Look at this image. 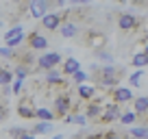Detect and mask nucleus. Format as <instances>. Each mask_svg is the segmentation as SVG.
<instances>
[{"instance_id": "obj_22", "label": "nucleus", "mask_w": 148, "mask_h": 139, "mask_svg": "<svg viewBox=\"0 0 148 139\" xmlns=\"http://www.w3.org/2000/svg\"><path fill=\"white\" fill-rule=\"evenodd\" d=\"M142 76H144L142 67H137V72H135V74H131V76H129V83L133 85V87H139V83H142Z\"/></svg>"}, {"instance_id": "obj_18", "label": "nucleus", "mask_w": 148, "mask_h": 139, "mask_svg": "<svg viewBox=\"0 0 148 139\" xmlns=\"http://www.w3.org/2000/svg\"><path fill=\"white\" fill-rule=\"evenodd\" d=\"M35 120H48V122H52V120H55V111H50V109H46V107H37L35 109Z\"/></svg>"}, {"instance_id": "obj_28", "label": "nucleus", "mask_w": 148, "mask_h": 139, "mask_svg": "<svg viewBox=\"0 0 148 139\" xmlns=\"http://www.w3.org/2000/svg\"><path fill=\"white\" fill-rule=\"evenodd\" d=\"M11 93H22V80L15 78V83L11 80Z\"/></svg>"}, {"instance_id": "obj_20", "label": "nucleus", "mask_w": 148, "mask_h": 139, "mask_svg": "<svg viewBox=\"0 0 148 139\" xmlns=\"http://www.w3.org/2000/svg\"><path fill=\"white\" fill-rule=\"evenodd\" d=\"M9 135H11V137H24V139L35 137L31 130H24V128H20V126H15V128H9Z\"/></svg>"}, {"instance_id": "obj_1", "label": "nucleus", "mask_w": 148, "mask_h": 139, "mask_svg": "<svg viewBox=\"0 0 148 139\" xmlns=\"http://www.w3.org/2000/svg\"><path fill=\"white\" fill-rule=\"evenodd\" d=\"M83 46L85 48H89V50H100V48H105V44H107V35L102 31H96V28H87V31L83 33Z\"/></svg>"}, {"instance_id": "obj_4", "label": "nucleus", "mask_w": 148, "mask_h": 139, "mask_svg": "<svg viewBox=\"0 0 148 139\" xmlns=\"http://www.w3.org/2000/svg\"><path fill=\"white\" fill-rule=\"evenodd\" d=\"M61 65V55L59 52H46L37 59V72H46L50 67H59Z\"/></svg>"}, {"instance_id": "obj_26", "label": "nucleus", "mask_w": 148, "mask_h": 139, "mask_svg": "<svg viewBox=\"0 0 148 139\" xmlns=\"http://www.w3.org/2000/svg\"><path fill=\"white\" fill-rule=\"evenodd\" d=\"M0 57H2V59H13L15 57V48H9V46L0 48Z\"/></svg>"}, {"instance_id": "obj_3", "label": "nucleus", "mask_w": 148, "mask_h": 139, "mask_svg": "<svg viewBox=\"0 0 148 139\" xmlns=\"http://www.w3.org/2000/svg\"><path fill=\"white\" fill-rule=\"evenodd\" d=\"M72 104H74V102H72V96H70V89H68V91L63 89V91L55 98V117L61 120V117L72 109Z\"/></svg>"}, {"instance_id": "obj_16", "label": "nucleus", "mask_w": 148, "mask_h": 139, "mask_svg": "<svg viewBox=\"0 0 148 139\" xmlns=\"http://www.w3.org/2000/svg\"><path fill=\"white\" fill-rule=\"evenodd\" d=\"M50 130H52V124H50L48 120H37V124L33 126L31 133H33V135H48Z\"/></svg>"}, {"instance_id": "obj_23", "label": "nucleus", "mask_w": 148, "mask_h": 139, "mask_svg": "<svg viewBox=\"0 0 148 139\" xmlns=\"http://www.w3.org/2000/svg\"><path fill=\"white\" fill-rule=\"evenodd\" d=\"M129 135L131 137H148V130H146V126H135V128L129 130Z\"/></svg>"}, {"instance_id": "obj_10", "label": "nucleus", "mask_w": 148, "mask_h": 139, "mask_svg": "<svg viewBox=\"0 0 148 139\" xmlns=\"http://www.w3.org/2000/svg\"><path fill=\"white\" fill-rule=\"evenodd\" d=\"M5 42H7V46H9V48H18L20 44H24V31H22V26H20V24L7 31Z\"/></svg>"}, {"instance_id": "obj_29", "label": "nucleus", "mask_w": 148, "mask_h": 139, "mask_svg": "<svg viewBox=\"0 0 148 139\" xmlns=\"http://www.w3.org/2000/svg\"><path fill=\"white\" fill-rule=\"evenodd\" d=\"M11 2H13V5L18 7V5H24V2H26V0H11Z\"/></svg>"}, {"instance_id": "obj_14", "label": "nucleus", "mask_w": 148, "mask_h": 139, "mask_svg": "<svg viewBox=\"0 0 148 139\" xmlns=\"http://www.w3.org/2000/svg\"><path fill=\"white\" fill-rule=\"evenodd\" d=\"M76 70H81V63L74 59V57H68V59L61 63V74L63 76H72Z\"/></svg>"}, {"instance_id": "obj_6", "label": "nucleus", "mask_w": 148, "mask_h": 139, "mask_svg": "<svg viewBox=\"0 0 148 139\" xmlns=\"http://www.w3.org/2000/svg\"><path fill=\"white\" fill-rule=\"evenodd\" d=\"M35 104H33V98H22L15 107V113H18L22 120H35Z\"/></svg>"}, {"instance_id": "obj_12", "label": "nucleus", "mask_w": 148, "mask_h": 139, "mask_svg": "<svg viewBox=\"0 0 148 139\" xmlns=\"http://www.w3.org/2000/svg\"><path fill=\"white\" fill-rule=\"evenodd\" d=\"M96 93H98V87H96V85L79 83V87H76V96H79L81 100H89V98H94Z\"/></svg>"}, {"instance_id": "obj_11", "label": "nucleus", "mask_w": 148, "mask_h": 139, "mask_svg": "<svg viewBox=\"0 0 148 139\" xmlns=\"http://www.w3.org/2000/svg\"><path fill=\"white\" fill-rule=\"evenodd\" d=\"M42 28H46V31H57L59 28V24H61V15H59V11H46V13L42 15Z\"/></svg>"}, {"instance_id": "obj_13", "label": "nucleus", "mask_w": 148, "mask_h": 139, "mask_svg": "<svg viewBox=\"0 0 148 139\" xmlns=\"http://www.w3.org/2000/svg\"><path fill=\"white\" fill-rule=\"evenodd\" d=\"M57 31H59L61 37H65V39H72V37L79 35V26H76V22H61Z\"/></svg>"}, {"instance_id": "obj_30", "label": "nucleus", "mask_w": 148, "mask_h": 139, "mask_svg": "<svg viewBox=\"0 0 148 139\" xmlns=\"http://www.w3.org/2000/svg\"><path fill=\"white\" fill-rule=\"evenodd\" d=\"M118 2H124V0H118Z\"/></svg>"}, {"instance_id": "obj_15", "label": "nucleus", "mask_w": 148, "mask_h": 139, "mask_svg": "<svg viewBox=\"0 0 148 139\" xmlns=\"http://www.w3.org/2000/svg\"><path fill=\"white\" fill-rule=\"evenodd\" d=\"M11 72H13V78L24 80V78H26V76L33 72V67H31V65H24V63H15V67L11 70Z\"/></svg>"}, {"instance_id": "obj_2", "label": "nucleus", "mask_w": 148, "mask_h": 139, "mask_svg": "<svg viewBox=\"0 0 148 139\" xmlns=\"http://www.w3.org/2000/svg\"><path fill=\"white\" fill-rule=\"evenodd\" d=\"M120 113H122V104L111 100L102 107L100 115H98V122H100V124H111V122H116L118 117H120Z\"/></svg>"}, {"instance_id": "obj_17", "label": "nucleus", "mask_w": 148, "mask_h": 139, "mask_svg": "<svg viewBox=\"0 0 148 139\" xmlns=\"http://www.w3.org/2000/svg\"><path fill=\"white\" fill-rule=\"evenodd\" d=\"M131 65H133V67H146L148 65V55L146 52H135V55L131 57Z\"/></svg>"}, {"instance_id": "obj_7", "label": "nucleus", "mask_w": 148, "mask_h": 139, "mask_svg": "<svg viewBox=\"0 0 148 139\" xmlns=\"http://www.w3.org/2000/svg\"><path fill=\"white\" fill-rule=\"evenodd\" d=\"M109 96L113 102H120V104H126V102L133 100V91H131L129 87H120V85H116V87L109 89Z\"/></svg>"}, {"instance_id": "obj_8", "label": "nucleus", "mask_w": 148, "mask_h": 139, "mask_svg": "<svg viewBox=\"0 0 148 139\" xmlns=\"http://www.w3.org/2000/svg\"><path fill=\"white\" fill-rule=\"evenodd\" d=\"M102 100L100 98H89V100H85V117L87 120H98V115H100V111H102Z\"/></svg>"}, {"instance_id": "obj_31", "label": "nucleus", "mask_w": 148, "mask_h": 139, "mask_svg": "<svg viewBox=\"0 0 148 139\" xmlns=\"http://www.w3.org/2000/svg\"><path fill=\"white\" fill-rule=\"evenodd\" d=\"M146 130H148V128H146Z\"/></svg>"}, {"instance_id": "obj_25", "label": "nucleus", "mask_w": 148, "mask_h": 139, "mask_svg": "<svg viewBox=\"0 0 148 139\" xmlns=\"http://www.w3.org/2000/svg\"><path fill=\"white\" fill-rule=\"evenodd\" d=\"M96 57H98V59H100V61H105V63H113V57H111L109 52L105 50V48H100V50H96Z\"/></svg>"}, {"instance_id": "obj_27", "label": "nucleus", "mask_w": 148, "mask_h": 139, "mask_svg": "<svg viewBox=\"0 0 148 139\" xmlns=\"http://www.w3.org/2000/svg\"><path fill=\"white\" fill-rule=\"evenodd\" d=\"M9 117V107H7V102H0V124Z\"/></svg>"}, {"instance_id": "obj_9", "label": "nucleus", "mask_w": 148, "mask_h": 139, "mask_svg": "<svg viewBox=\"0 0 148 139\" xmlns=\"http://www.w3.org/2000/svg\"><path fill=\"white\" fill-rule=\"evenodd\" d=\"M118 28H120L122 33H131V31H135V28H139V20L135 18V15H131V13H120L118 15Z\"/></svg>"}, {"instance_id": "obj_5", "label": "nucleus", "mask_w": 148, "mask_h": 139, "mask_svg": "<svg viewBox=\"0 0 148 139\" xmlns=\"http://www.w3.org/2000/svg\"><path fill=\"white\" fill-rule=\"evenodd\" d=\"M24 44H26V48H31V50H46L48 48V37H44L39 31H33V33H28V37H24Z\"/></svg>"}, {"instance_id": "obj_24", "label": "nucleus", "mask_w": 148, "mask_h": 139, "mask_svg": "<svg viewBox=\"0 0 148 139\" xmlns=\"http://www.w3.org/2000/svg\"><path fill=\"white\" fill-rule=\"evenodd\" d=\"M118 120L122 122V124H133L135 120H137V115H135V111H131V113H120V117Z\"/></svg>"}, {"instance_id": "obj_21", "label": "nucleus", "mask_w": 148, "mask_h": 139, "mask_svg": "<svg viewBox=\"0 0 148 139\" xmlns=\"http://www.w3.org/2000/svg\"><path fill=\"white\" fill-rule=\"evenodd\" d=\"M70 78H72L74 83L79 85V83H85V80H89V74H87V72H83V70H76V72L70 76Z\"/></svg>"}, {"instance_id": "obj_19", "label": "nucleus", "mask_w": 148, "mask_h": 139, "mask_svg": "<svg viewBox=\"0 0 148 139\" xmlns=\"http://www.w3.org/2000/svg\"><path fill=\"white\" fill-rule=\"evenodd\" d=\"M11 80H13V72L9 67H0V87L11 85Z\"/></svg>"}]
</instances>
